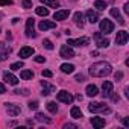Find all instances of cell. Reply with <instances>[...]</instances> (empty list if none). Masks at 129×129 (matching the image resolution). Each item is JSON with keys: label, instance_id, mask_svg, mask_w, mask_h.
<instances>
[{"label": "cell", "instance_id": "6da1fadb", "mask_svg": "<svg viewBox=\"0 0 129 129\" xmlns=\"http://www.w3.org/2000/svg\"><path fill=\"white\" fill-rule=\"evenodd\" d=\"M112 72V67L111 64L108 62H96L90 67V75L94 76V78H103V76H108L109 73Z\"/></svg>", "mask_w": 129, "mask_h": 129}, {"label": "cell", "instance_id": "7a4b0ae2", "mask_svg": "<svg viewBox=\"0 0 129 129\" xmlns=\"http://www.w3.org/2000/svg\"><path fill=\"white\" fill-rule=\"evenodd\" d=\"M88 109H90L91 112H99V111H102V112H105V114H109V112H111V109H109L108 106H105V103H99V102L90 103Z\"/></svg>", "mask_w": 129, "mask_h": 129}, {"label": "cell", "instance_id": "3957f363", "mask_svg": "<svg viewBox=\"0 0 129 129\" xmlns=\"http://www.w3.org/2000/svg\"><path fill=\"white\" fill-rule=\"evenodd\" d=\"M56 99H58L59 102H64V103H67V105L73 102V96H72L69 91H64V90H62V91H59V93L56 94Z\"/></svg>", "mask_w": 129, "mask_h": 129}, {"label": "cell", "instance_id": "277c9868", "mask_svg": "<svg viewBox=\"0 0 129 129\" xmlns=\"http://www.w3.org/2000/svg\"><path fill=\"white\" fill-rule=\"evenodd\" d=\"M59 55H61V58H64V59H70V58H75V50H73L70 46H62Z\"/></svg>", "mask_w": 129, "mask_h": 129}, {"label": "cell", "instance_id": "5b68a950", "mask_svg": "<svg viewBox=\"0 0 129 129\" xmlns=\"http://www.w3.org/2000/svg\"><path fill=\"white\" fill-rule=\"evenodd\" d=\"M114 30V24L109 21V20H102L100 21V32H103V34H111Z\"/></svg>", "mask_w": 129, "mask_h": 129}, {"label": "cell", "instance_id": "8992f818", "mask_svg": "<svg viewBox=\"0 0 129 129\" xmlns=\"http://www.w3.org/2000/svg\"><path fill=\"white\" fill-rule=\"evenodd\" d=\"M127 40H129V34H127L126 30H120V32H117L115 43H117L118 46H123V44H126V43H127Z\"/></svg>", "mask_w": 129, "mask_h": 129}, {"label": "cell", "instance_id": "52a82bcc", "mask_svg": "<svg viewBox=\"0 0 129 129\" xmlns=\"http://www.w3.org/2000/svg\"><path fill=\"white\" fill-rule=\"evenodd\" d=\"M94 40H96V44H97V47H108L109 46V40H106V38H102V34L100 32H96L94 34Z\"/></svg>", "mask_w": 129, "mask_h": 129}, {"label": "cell", "instance_id": "ba28073f", "mask_svg": "<svg viewBox=\"0 0 129 129\" xmlns=\"http://www.w3.org/2000/svg\"><path fill=\"white\" fill-rule=\"evenodd\" d=\"M11 53V47L6 46L5 43H0V62L8 59V55Z\"/></svg>", "mask_w": 129, "mask_h": 129}, {"label": "cell", "instance_id": "9c48e42d", "mask_svg": "<svg viewBox=\"0 0 129 129\" xmlns=\"http://www.w3.org/2000/svg\"><path fill=\"white\" fill-rule=\"evenodd\" d=\"M34 24H35V20L34 18H27V21H26V35L27 37H32V38L37 37V34L34 30Z\"/></svg>", "mask_w": 129, "mask_h": 129}, {"label": "cell", "instance_id": "30bf717a", "mask_svg": "<svg viewBox=\"0 0 129 129\" xmlns=\"http://www.w3.org/2000/svg\"><path fill=\"white\" fill-rule=\"evenodd\" d=\"M3 79H5V82L9 84V85H17V84H18V79H17L11 72H5V73H3Z\"/></svg>", "mask_w": 129, "mask_h": 129}, {"label": "cell", "instance_id": "8fae6325", "mask_svg": "<svg viewBox=\"0 0 129 129\" xmlns=\"http://www.w3.org/2000/svg\"><path fill=\"white\" fill-rule=\"evenodd\" d=\"M6 109H8V114L11 115V117H17L18 114H20V106H17V105H14V103H6Z\"/></svg>", "mask_w": 129, "mask_h": 129}, {"label": "cell", "instance_id": "7c38bea8", "mask_svg": "<svg viewBox=\"0 0 129 129\" xmlns=\"http://www.w3.org/2000/svg\"><path fill=\"white\" fill-rule=\"evenodd\" d=\"M67 44L69 46H85V44H88V38L87 37H82V38H78V40H69L67 41Z\"/></svg>", "mask_w": 129, "mask_h": 129}, {"label": "cell", "instance_id": "4fadbf2b", "mask_svg": "<svg viewBox=\"0 0 129 129\" xmlns=\"http://www.w3.org/2000/svg\"><path fill=\"white\" fill-rule=\"evenodd\" d=\"M69 15H70V9H62V11H56L53 14V18L55 20H66Z\"/></svg>", "mask_w": 129, "mask_h": 129}, {"label": "cell", "instance_id": "5bb4252c", "mask_svg": "<svg viewBox=\"0 0 129 129\" xmlns=\"http://www.w3.org/2000/svg\"><path fill=\"white\" fill-rule=\"evenodd\" d=\"M34 55V49L32 47H23V49H20V52H18V56L20 58H23V59H26V58H29V56H32Z\"/></svg>", "mask_w": 129, "mask_h": 129}, {"label": "cell", "instance_id": "9a60e30c", "mask_svg": "<svg viewBox=\"0 0 129 129\" xmlns=\"http://www.w3.org/2000/svg\"><path fill=\"white\" fill-rule=\"evenodd\" d=\"M56 26V23L55 21H47V20H43L40 24H38V27H40V30H47V29H53Z\"/></svg>", "mask_w": 129, "mask_h": 129}, {"label": "cell", "instance_id": "2e32d148", "mask_svg": "<svg viewBox=\"0 0 129 129\" xmlns=\"http://www.w3.org/2000/svg\"><path fill=\"white\" fill-rule=\"evenodd\" d=\"M41 87H43V93H41L43 96H49L50 93H53V91H55V87H53V85H49L46 81H43V82H41Z\"/></svg>", "mask_w": 129, "mask_h": 129}, {"label": "cell", "instance_id": "e0dca14e", "mask_svg": "<svg viewBox=\"0 0 129 129\" xmlns=\"http://www.w3.org/2000/svg\"><path fill=\"white\" fill-rule=\"evenodd\" d=\"M87 18H88L90 23H97V20H99V14H97L96 11H93V9H88V11H87Z\"/></svg>", "mask_w": 129, "mask_h": 129}, {"label": "cell", "instance_id": "ac0fdd59", "mask_svg": "<svg viewBox=\"0 0 129 129\" xmlns=\"http://www.w3.org/2000/svg\"><path fill=\"white\" fill-rule=\"evenodd\" d=\"M102 90H103V97H108V94L112 91V82L105 81V82L102 84Z\"/></svg>", "mask_w": 129, "mask_h": 129}, {"label": "cell", "instance_id": "d6986e66", "mask_svg": "<svg viewBox=\"0 0 129 129\" xmlns=\"http://www.w3.org/2000/svg\"><path fill=\"white\" fill-rule=\"evenodd\" d=\"M91 124L94 126V127H103L105 126V118H102V117H93L91 118Z\"/></svg>", "mask_w": 129, "mask_h": 129}, {"label": "cell", "instance_id": "ffe728a7", "mask_svg": "<svg viewBox=\"0 0 129 129\" xmlns=\"http://www.w3.org/2000/svg\"><path fill=\"white\" fill-rule=\"evenodd\" d=\"M111 15H112V17H114L120 24H124V18L120 15V11H118L117 8H112V9H111Z\"/></svg>", "mask_w": 129, "mask_h": 129}, {"label": "cell", "instance_id": "44dd1931", "mask_svg": "<svg viewBox=\"0 0 129 129\" xmlns=\"http://www.w3.org/2000/svg\"><path fill=\"white\" fill-rule=\"evenodd\" d=\"M85 91H87V96H90V97H94V96L99 94V90H97L96 85H88Z\"/></svg>", "mask_w": 129, "mask_h": 129}, {"label": "cell", "instance_id": "7402d4cb", "mask_svg": "<svg viewBox=\"0 0 129 129\" xmlns=\"http://www.w3.org/2000/svg\"><path fill=\"white\" fill-rule=\"evenodd\" d=\"M73 18H75V23H76L79 27H84V14H82V12H76Z\"/></svg>", "mask_w": 129, "mask_h": 129}, {"label": "cell", "instance_id": "603a6c76", "mask_svg": "<svg viewBox=\"0 0 129 129\" xmlns=\"http://www.w3.org/2000/svg\"><path fill=\"white\" fill-rule=\"evenodd\" d=\"M61 72L62 73H73L75 72V66H73V64H62V66H61Z\"/></svg>", "mask_w": 129, "mask_h": 129}, {"label": "cell", "instance_id": "cb8c5ba5", "mask_svg": "<svg viewBox=\"0 0 129 129\" xmlns=\"http://www.w3.org/2000/svg\"><path fill=\"white\" fill-rule=\"evenodd\" d=\"M41 3L49 6V8H58L59 6V2L58 0H41Z\"/></svg>", "mask_w": 129, "mask_h": 129}, {"label": "cell", "instance_id": "d4e9b609", "mask_svg": "<svg viewBox=\"0 0 129 129\" xmlns=\"http://www.w3.org/2000/svg\"><path fill=\"white\" fill-rule=\"evenodd\" d=\"M70 114H72L73 118H81V117H82V111H81V108H78V106H73L72 111H70Z\"/></svg>", "mask_w": 129, "mask_h": 129}, {"label": "cell", "instance_id": "484cf974", "mask_svg": "<svg viewBox=\"0 0 129 129\" xmlns=\"http://www.w3.org/2000/svg\"><path fill=\"white\" fill-rule=\"evenodd\" d=\"M35 12H37L38 15H41V17H47V15H49V9H47V8H43V6L35 8Z\"/></svg>", "mask_w": 129, "mask_h": 129}, {"label": "cell", "instance_id": "4316f807", "mask_svg": "<svg viewBox=\"0 0 129 129\" xmlns=\"http://www.w3.org/2000/svg\"><path fill=\"white\" fill-rule=\"evenodd\" d=\"M20 76H21V79H32L34 78V72H30V70H23L21 73H20Z\"/></svg>", "mask_w": 129, "mask_h": 129}, {"label": "cell", "instance_id": "83f0119b", "mask_svg": "<svg viewBox=\"0 0 129 129\" xmlns=\"http://www.w3.org/2000/svg\"><path fill=\"white\" fill-rule=\"evenodd\" d=\"M47 109H49L52 114H56V112H58V105H56L55 102H49V103H47Z\"/></svg>", "mask_w": 129, "mask_h": 129}, {"label": "cell", "instance_id": "f1b7e54d", "mask_svg": "<svg viewBox=\"0 0 129 129\" xmlns=\"http://www.w3.org/2000/svg\"><path fill=\"white\" fill-rule=\"evenodd\" d=\"M94 8H97L99 11H103L106 8V2H102V0H96L94 2Z\"/></svg>", "mask_w": 129, "mask_h": 129}, {"label": "cell", "instance_id": "f546056e", "mask_svg": "<svg viewBox=\"0 0 129 129\" xmlns=\"http://www.w3.org/2000/svg\"><path fill=\"white\" fill-rule=\"evenodd\" d=\"M37 120H38V121H44V123H50V121H52L49 117H46V115H44V114H41V112H38V114H37Z\"/></svg>", "mask_w": 129, "mask_h": 129}, {"label": "cell", "instance_id": "4dcf8cb0", "mask_svg": "<svg viewBox=\"0 0 129 129\" xmlns=\"http://www.w3.org/2000/svg\"><path fill=\"white\" fill-rule=\"evenodd\" d=\"M20 69H23V62H21V61L14 62L12 66H11V70H20Z\"/></svg>", "mask_w": 129, "mask_h": 129}, {"label": "cell", "instance_id": "1f68e13d", "mask_svg": "<svg viewBox=\"0 0 129 129\" xmlns=\"http://www.w3.org/2000/svg\"><path fill=\"white\" fill-rule=\"evenodd\" d=\"M43 46H44L46 49H49V50H53V44H52L50 40H44V41H43Z\"/></svg>", "mask_w": 129, "mask_h": 129}, {"label": "cell", "instance_id": "d6a6232c", "mask_svg": "<svg viewBox=\"0 0 129 129\" xmlns=\"http://www.w3.org/2000/svg\"><path fill=\"white\" fill-rule=\"evenodd\" d=\"M23 8H26V9L32 8V2L30 0H23Z\"/></svg>", "mask_w": 129, "mask_h": 129}, {"label": "cell", "instance_id": "836d02e7", "mask_svg": "<svg viewBox=\"0 0 129 129\" xmlns=\"http://www.w3.org/2000/svg\"><path fill=\"white\" fill-rule=\"evenodd\" d=\"M43 76H44V78H52L53 73H52L50 70H43Z\"/></svg>", "mask_w": 129, "mask_h": 129}, {"label": "cell", "instance_id": "e575fe53", "mask_svg": "<svg viewBox=\"0 0 129 129\" xmlns=\"http://www.w3.org/2000/svg\"><path fill=\"white\" fill-rule=\"evenodd\" d=\"M29 108H30V109H37V108H38V102H37V100L29 102Z\"/></svg>", "mask_w": 129, "mask_h": 129}, {"label": "cell", "instance_id": "d590c367", "mask_svg": "<svg viewBox=\"0 0 129 129\" xmlns=\"http://www.w3.org/2000/svg\"><path fill=\"white\" fill-rule=\"evenodd\" d=\"M75 79H76L78 82H84V81H85V76H84V75H76Z\"/></svg>", "mask_w": 129, "mask_h": 129}, {"label": "cell", "instance_id": "8d00e7d4", "mask_svg": "<svg viewBox=\"0 0 129 129\" xmlns=\"http://www.w3.org/2000/svg\"><path fill=\"white\" fill-rule=\"evenodd\" d=\"M11 3H12V0H0V5H3V6L11 5Z\"/></svg>", "mask_w": 129, "mask_h": 129}, {"label": "cell", "instance_id": "74e56055", "mask_svg": "<svg viewBox=\"0 0 129 129\" xmlns=\"http://www.w3.org/2000/svg\"><path fill=\"white\" fill-rule=\"evenodd\" d=\"M35 61H37V62H44L46 58H44V56H35Z\"/></svg>", "mask_w": 129, "mask_h": 129}, {"label": "cell", "instance_id": "f35d334b", "mask_svg": "<svg viewBox=\"0 0 129 129\" xmlns=\"http://www.w3.org/2000/svg\"><path fill=\"white\" fill-rule=\"evenodd\" d=\"M121 78H123V73H121V72H117V73H115V81H120Z\"/></svg>", "mask_w": 129, "mask_h": 129}, {"label": "cell", "instance_id": "ab89813d", "mask_svg": "<svg viewBox=\"0 0 129 129\" xmlns=\"http://www.w3.org/2000/svg\"><path fill=\"white\" fill-rule=\"evenodd\" d=\"M3 93H5V85L0 84V94H3Z\"/></svg>", "mask_w": 129, "mask_h": 129}, {"label": "cell", "instance_id": "60d3db41", "mask_svg": "<svg viewBox=\"0 0 129 129\" xmlns=\"http://www.w3.org/2000/svg\"><path fill=\"white\" fill-rule=\"evenodd\" d=\"M124 12H129V3H124Z\"/></svg>", "mask_w": 129, "mask_h": 129}, {"label": "cell", "instance_id": "b9f144b4", "mask_svg": "<svg viewBox=\"0 0 129 129\" xmlns=\"http://www.w3.org/2000/svg\"><path fill=\"white\" fill-rule=\"evenodd\" d=\"M123 124H124V126H129V120H127V118H123Z\"/></svg>", "mask_w": 129, "mask_h": 129}]
</instances>
